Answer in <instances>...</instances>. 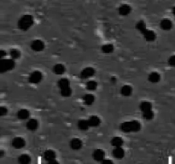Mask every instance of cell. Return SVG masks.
Returning <instances> with one entry per match:
<instances>
[{
  "label": "cell",
  "instance_id": "obj_1",
  "mask_svg": "<svg viewBox=\"0 0 175 164\" xmlns=\"http://www.w3.org/2000/svg\"><path fill=\"white\" fill-rule=\"evenodd\" d=\"M136 28L143 34V36L144 37L145 40L148 42H153L156 39V35L155 33L152 30H149L146 27V24L144 20H139L137 24H136Z\"/></svg>",
  "mask_w": 175,
  "mask_h": 164
},
{
  "label": "cell",
  "instance_id": "obj_2",
  "mask_svg": "<svg viewBox=\"0 0 175 164\" xmlns=\"http://www.w3.org/2000/svg\"><path fill=\"white\" fill-rule=\"evenodd\" d=\"M120 129L124 133H136L141 129V124L138 121H129L121 123Z\"/></svg>",
  "mask_w": 175,
  "mask_h": 164
},
{
  "label": "cell",
  "instance_id": "obj_3",
  "mask_svg": "<svg viewBox=\"0 0 175 164\" xmlns=\"http://www.w3.org/2000/svg\"><path fill=\"white\" fill-rule=\"evenodd\" d=\"M34 23V19L31 15H24L18 20V27L22 31H27Z\"/></svg>",
  "mask_w": 175,
  "mask_h": 164
},
{
  "label": "cell",
  "instance_id": "obj_4",
  "mask_svg": "<svg viewBox=\"0 0 175 164\" xmlns=\"http://www.w3.org/2000/svg\"><path fill=\"white\" fill-rule=\"evenodd\" d=\"M15 67V62L14 59H2L0 62V72L2 74L10 71Z\"/></svg>",
  "mask_w": 175,
  "mask_h": 164
},
{
  "label": "cell",
  "instance_id": "obj_5",
  "mask_svg": "<svg viewBox=\"0 0 175 164\" xmlns=\"http://www.w3.org/2000/svg\"><path fill=\"white\" fill-rule=\"evenodd\" d=\"M43 80V74L40 71H34L31 73L28 78V81L31 84H39Z\"/></svg>",
  "mask_w": 175,
  "mask_h": 164
},
{
  "label": "cell",
  "instance_id": "obj_6",
  "mask_svg": "<svg viewBox=\"0 0 175 164\" xmlns=\"http://www.w3.org/2000/svg\"><path fill=\"white\" fill-rule=\"evenodd\" d=\"M44 158L47 162L48 163H58L56 161V155L55 153L54 150H47L45 151L44 153Z\"/></svg>",
  "mask_w": 175,
  "mask_h": 164
},
{
  "label": "cell",
  "instance_id": "obj_7",
  "mask_svg": "<svg viewBox=\"0 0 175 164\" xmlns=\"http://www.w3.org/2000/svg\"><path fill=\"white\" fill-rule=\"evenodd\" d=\"M95 75V69L92 67H87L81 72L80 77L82 80H86Z\"/></svg>",
  "mask_w": 175,
  "mask_h": 164
},
{
  "label": "cell",
  "instance_id": "obj_8",
  "mask_svg": "<svg viewBox=\"0 0 175 164\" xmlns=\"http://www.w3.org/2000/svg\"><path fill=\"white\" fill-rule=\"evenodd\" d=\"M31 48L34 51L40 52V51H42L45 49V43L41 40H34L31 43Z\"/></svg>",
  "mask_w": 175,
  "mask_h": 164
},
{
  "label": "cell",
  "instance_id": "obj_9",
  "mask_svg": "<svg viewBox=\"0 0 175 164\" xmlns=\"http://www.w3.org/2000/svg\"><path fill=\"white\" fill-rule=\"evenodd\" d=\"M11 144H12V146L15 149H22L26 145V141L23 138L17 137L14 138Z\"/></svg>",
  "mask_w": 175,
  "mask_h": 164
},
{
  "label": "cell",
  "instance_id": "obj_10",
  "mask_svg": "<svg viewBox=\"0 0 175 164\" xmlns=\"http://www.w3.org/2000/svg\"><path fill=\"white\" fill-rule=\"evenodd\" d=\"M92 157L97 162H102L105 158V152L101 149H97L93 151Z\"/></svg>",
  "mask_w": 175,
  "mask_h": 164
},
{
  "label": "cell",
  "instance_id": "obj_11",
  "mask_svg": "<svg viewBox=\"0 0 175 164\" xmlns=\"http://www.w3.org/2000/svg\"><path fill=\"white\" fill-rule=\"evenodd\" d=\"M118 12H119V14L121 15L126 16V15H128L129 14L132 12V8H131L130 5H128L127 4H121V6L119 7Z\"/></svg>",
  "mask_w": 175,
  "mask_h": 164
},
{
  "label": "cell",
  "instance_id": "obj_12",
  "mask_svg": "<svg viewBox=\"0 0 175 164\" xmlns=\"http://www.w3.org/2000/svg\"><path fill=\"white\" fill-rule=\"evenodd\" d=\"M26 127H27V129L30 130V131H35L39 127V122H38V120L34 119V118L29 119L26 124Z\"/></svg>",
  "mask_w": 175,
  "mask_h": 164
},
{
  "label": "cell",
  "instance_id": "obj_13",
  "mask_svg": "<svg viewBox=\"0 0 175 164\" xmlns=\"http://www.w3.org/2000/svg\"><path fill=\"white\" fill-rule=\"evenodd\" d=\"M160 27L164 31H169L173 27V22L169 19H163L160 22Z\"/></svg>",
  "mask_w": 175,
  "mask_h": 164
},
{
  "label": "cell",
  "instance_id": "obj_14",
  "mask_svg": "<svg viewBox=\"0 0 175 164\" xmlns=\"http://www.w3.org/2000/svg\"><path fill=\"white\" fill-rule=\"evenodd\" d=\"M82 141H81L80 138H73L71 141H70V147H71V149H73L74 150H78L81 149V147H82Z\"/></svg>",
  "mask_w": 175,
  "mask_h": 164
},
{
  "label": "cell",
  "instance_id": "obj_15",
  "mask_svg": "<svg viewBox=\"0 0 175 164\" xmlns=\"http://www.w3.org/2000/svg\"><path fill=\"white\" fill-rule=\"evenodd\" d=\"M16 116H17V118H18L19 120L25 121V120H27V119L30 117V112H29L27 109H20V110H18Z\"/></svg>",
  "mask_w": 175,
  "mask_h": 164
},
{
  "label": "cell",
  "instance_id": "obj_16",
  "mask_svg": "<svg viewBox=\"0 0 175 164\" xmlns=\"http://www.w3.org/2000/svg\"><path fill=\"white\" fill-rule=\"evenodd\" d=\"M88 122H89V124H90V127H98L100 125L101 120H100V118L98 116H92L88 119Z\"/></svg>",
  "mask_w": 175,
  "mask_h": 164
},
{
  "label": "cell",
  "instance_id": "obj_17",
  "mask_svg": "<svg viewBox=\"0 0 175 164\" xmlns=\"http://www.w3.org/2000/svg\"><path fill=\"white\" fill-rule=\"evenodd\" d=\"M113 156L117 159H121L125 157V150H123L121 147H115V149L113 150L112 152Z\"/></svg>",
  "mask_w": 175,
  "mask_h": 164
},
{
  "label": "cell",
  "instance_id": "obj_18",
  "mask_svg": "<svg viewBox=\"0 0 175 164\" xmlns=\"http://www.w3.org/2000/svg\"><path fill=\"white\" fill-rule=\"evenodd\" d=\"M148 80L149 81L153 83V84L158 83L161 81V75H160V74H158L157 72H152V73H150L149 75Z\"/></svg>",
  "mask_w": 175,
  "mask_h": 164
},
{
  "label": "cell",
  "instance_id": "obj_19",
  "mask_svg": "<svg viewBox=\"0 0 175 164\" xmlns=\"http://www.w3.org/2000/svg\"><path fill=\"white\" fill-rule=\"evenodd\" d=\"M121 93L124 97H129L133 93V87L129 85H125L121 88Z\"/></svg>",
  "mask_w": 175,
  "mask_h": 164
},
{
  "label": "cell",
  "instance_id": "obj_20",
  "mask_svg": "<svg viewBox=\"0 0 175 164\" xmlns=\"http://www.w3.org/2000/svg\"><path fill=\"white\" fill-rule=\"evenodd\" d=\"M65 71H66V68L63 64L58 63V64H56L53 67V72L56 75H63L65 73Z\"/></svg>",
  "mask_w": 175,
  "mask_h": 164
},
{
  "label": "cell",
  "instance_id": "obj_21",
  "mask_svg": "<svg viewBox=\"0 0 175 164\" xmlns=\"http://www.w3.org/2000/svg\"><path fill=\"white\" fill-rule=\"evenodd\" d=\"M110 144H111V145L113 147H121L123 145V144H124V141L120 137H114L111 139Z\"/></svg>",
  "mask_w": 175,
  "mask_h": 164
},
{
  "label": "cell",
  "instance_id": "obj_22",
  "mask_svg": "<svg viewBox=\"0 0 175 164\" xmlns=\"http://www.w3.org/2000/svg\"><path fill=\"white\" fill-rule=\"evenodd\" d=\"M90 127L88 120H80L78 122V128L81 131H86Z\"/></svg>",
  "mask_w": 175,
  "mask_h": 164
},
{
  "label": "cell",
  "instance_id": "obj_23",
  "mask_svg": "<svg viewBox=\"0 0 175 164\" xmlns=\"http://www.w3.org/2000/svg\"><path fill=\"white\" fill-rule=\"evenodd\" d=\"M139 109L141 110V112H145V111H149L152 109V104L151 102H148V101H144L140 103L139 105Z\"/></svg>",
  "mask_w": 175,
  "mask_h": 164
},
{
  "label": "cell",
  "instance_id": "obj_24",
  "mask_svg": "<svg viewBox=\"0 0 175 164\" xmlns=\"http://www.w3.org/2000/svg\"><path fill=\"white\" fill-rule=\"evenodd\" d=\"M83 100H84V102L89 106V105H92L94 102L95 97L91 93H88V94H86L83 97Z\"/></svg>",
  "mask_w": 175,
  "mask_h": 164
},
{
  "label": "cell",
  "instance_id": "obj_25",
  "mask_svg": "<svg viewBox=\"0 0 175 164\" xmlns=\"http://www.w3.org/2000/svg\"><path fill=\"white\" fill-rule=\"evenodd\" d=\"M18 162L21 164H28L31 163V157L27 154H22L18 157Z\"/></svg>",
  "mask_w": 175,
  "mask_h": 164
},
{
  "label": "cell",
  "instance_id": "obj_26",
  "mask_svg": "<svg viewBox=\"0 0 175 164\" xmlns=\"http://www.w3.org/2000/svg\"><path fill=\"white\" fill-rule=\"evenodd\" d=\"M115 50V46L112 44H106L102 46V51L106 53V54H109L112 53Z\"/></svg>",
  "mask_w": 175,
  "mask_h": 164
},
{
  "label": "cell",
  "instance_id": "obj_27",
  "mask_svg": "<svg viewBox=\"0 0 175 164\" xmlns=\"http://www.w3.org/2000/svg\"><path fill=\"white\" fill-rule=\"evenodd\" d=\"M57 86L60 89L64 88V87H67V86H70V82L67 78H62L57 81Z\"/></svg>",
  "mask_w": 175,
  "mask_h": 164
},
{
  "label": "cell",
  "instance_id": "obj_28",
  "mask_svg": "<svg viewBox=\"0 0 175 164\" xmlns=\"http://www.w3.org/2000/svg\"><path fill=\"white\" fill-rule=\"evenodd\" d=\"M61 95L64 97H68L72 95V89L70 86H67V87H64V88H62L60 91Z\"/></svg>",
  "mask_w": 175,
  "mask_h": 164
},
{
  "label": "cell",
  "instance_id": "obj_29",
  "mask_svg": "<svg viewBox=\"0 0 175 164\" xmlns=\"http://www.w3.org/2000/svg\"><path fill=\"white\" fill-rule=\"evenodd\" d=\"M86 87L88 91H95L97 88V82L95 81H89L88 82H86Z\"/></svg>",
  "mask_w": 175,
  "mask_h": 164
},
{
  "label": "cell",
  "instance_id": "obj_30",
  "mask_svg": "<svg viewBox=\"0 0 175 164\" xmlns=\"http://www.w3.org/2000/svg\"><path fill=\"white\" fill-rule=\"evenodd\" d=\"M10 56L14 60L18 59V58H20L21 56V51L17 49H11L10 51Z\"/></svg>",
  "mask_w": 175,
  "mask_h": 164
},
{
  "label": "cell",
  "instance_id": "obj_31",
  "mask_svg": "<svg viewBox=\"0 0 175 164\" xmlns=\"http://www.w3.org/2000/svg\"><path fill=\"white\" fill-rule=\"evenodd\" d=\"M142 114H143V117H144L145 120H147V121L152 120V119L154 118V116H155V114H154V112L152 111V109H151V110H149V111L143 112Z\"/></svg>",
  "mask_w": 175,
  "mask_h": 164
},
{
  "label": "cell",
  "instance_id": "obj_32",
  "mask_svg": "<svg viewBox=\"0 0 175 164\" xmlns=\"http://www.w3.org/2000/svg\"><path fill=\"white\" fill-rule=\"evenodd\" d=\"M7 113H8V109H7L6 107L1 106L0 107V116H4L5 115H7Z\"/></svg>",
  "mask_w": 175,
  "mask_h": 164
},
{
  "label": "cell",
  "instance_id": "obj_33",
  "mask_svg": "<svg viewBox=\"0 0 175 164\" xmlns=\"http://www.w3.org/2000/svg\"><path fill=\"white\" fill-rule=\"evenodd\" d=\"M168 64L171 67H175V56H172L168 58Z\"/></svg>",
  "mask_w": 175,
  "mask_h": 164
},
{
  "label": "cell",
  "instance_id": "obj_34",
  "mask_svg": "<svg viewBox=\"0 0 175 164\" xmlns=\"http://www.w3.org/2000/svg\"><path fill=\"white\" fill-rule=\"evenodd\" d=\"M7 56V52L5 51H4V50H1L0 51V57L3 59L4 57H5Z\"/></svg>",
  "mask_w": 175,
  "mask_h": 164
},
{
  "label": "cell",
  "instance_id": "obj_35",
  "mask_svg": "<svg viewBox=\"0 0 175 164\" xmlns=\"http://www.w3.org/2000/svg\"><path fill=\"white\" fill-rule=\"evenodd\" d=\"M102 163H113V161H111V160H108V159H103V161L101 162Z\"/></svg>",
  "mask_w": 175,
  "mask_h": 164
},
{
  "label": "cell",
  "instance_id": "obj_36",
  "mask_svg": "<svg viewBox=\"0 0 175 164\" xmlns=\"http://www.w3.org/2000/svg\"><path fill=\"white\" fill-rule=\"evenodd\" d=\"M4 150H0V157H4Z\"/></svg>",
  "mask_w": 175,
  "mask_h": 164
},
{
  "label": "cell",
  "instance_id": "obj_37",
  "mask_svg": "<svg viewBox=\"0 0 175 164\" xmlns=\"http://www.w3.org/2000/svg\"><path fill=\"white\" fill-rule=\"evenodd\" d=\"M110 81L113 82V83H115V82L116 81V78H115V77H112V78L110 79Z\"/></svg>",
  "mask_w": 175,
  "mask_h": 164
},
{
  "label": "cell",
  "instance_id": "obj_38",
  "mask_svg": "<svg viewBox=\"0 0 175 164\" xmlns=\"http://www.w3.org/2000/svg\"><path fill=\"white\" fill-rule=\"evenodd\" d=\"M173 14L175 15V6L173 8Z\"/></svg>",
  "mask_w": 175,
  "mask_h": 164
}]
</instances>
